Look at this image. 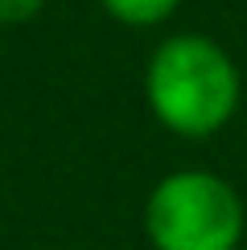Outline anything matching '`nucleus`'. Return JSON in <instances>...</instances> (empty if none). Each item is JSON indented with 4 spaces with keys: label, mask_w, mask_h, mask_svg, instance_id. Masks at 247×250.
I'll use <instances>...</instances> for the list:
<instances>
[{
    "label": "nucleus",
    "mask_w": 247,
    "mask_h": 250,
    "mask_svg": "<svg viewBox=\"0 0 247 250\" xmlns=\"http://www.w3.org/2000/svg\"><path fill=\"white\" fill-rule=\"evenodd\" d=\"M144 99L157 123L185 140H206L235 119L243 78L235 58L206 33H173L144 66Z\"/></svg>",
    "instance_id": "obj_1"
},
{
    "label": "nucleus",
    "mask_w": 247,
    "mask_h": 250,
    "mask_svg": "<svg viewBox=\"0 0 247 250\" xmlns=\"http://www.w3.org/2000/svg\"><path fill=\"white\" fill-rule=\"evenodd\" d=\"M247 230L243 197L226 176L181 168L152 185L144 234L152 250H235Z\"/></svg>",
    "instance_id": "obj_2"
},
{
    "label": "nucleus",
    "mask_w": 247,
    "mask_h": 250,
    "mask_svg": "<svg viewBox=\"0 0 247 250\" xmlns=\"http://www.w3.org/2000/svg\"><path fill=\"white\" fill-rule=\"evenodd\" d=\"M107 8V17H116L120 25H132V29H152L161 21H169L177 13L181 0H99Z\"/></svg>",
    "instance_id": "obj_3"
},
{
    "label": "nucleus",
    "mask_w": 247,
    "mask_h": 250,
    "mask_svg": "<svg viewBox=\"0 0 247 250\" xmlns=\"http://www.w3.org/2000/svg\"><path fill=\"white\" fill-rule=\"evenodd\" d=\"M41 8H46V0H0V25H25Z\"/></svg>",
    "instance_id": "obj_4"
}]
</instances>
